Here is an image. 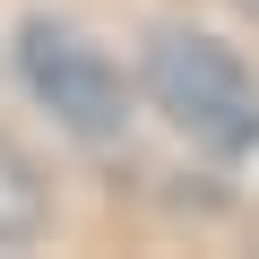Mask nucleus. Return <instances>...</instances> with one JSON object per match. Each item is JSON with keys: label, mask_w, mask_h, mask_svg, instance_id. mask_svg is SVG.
I'll use <instances>...</instances> for the list:
<instances>
[{"label": "nucleus", "mask_w": 259, "mask_h": 259, "mask_svg": "<svg viewBox=\"0 0 259 259\" xmlns=\"http://www.w3.org/2000/svg\"><path fill=\"white\" fill-rule=\"evenodd\" d=\"M147 95H156V112L182 130V139H199L207 156H250L259 147V78L216 35L164 26L147 44Z\"/></svg>", "instance_id": "nucleus-1"}, {"label": "nucleus", "mask_w": 259, "mask_h": 259, "mask_svg": "<svg viewBox=\"0 0 259 259\" xmlns=\"http://www.w3.org/2000/svg\"><path fill=\"white\" fill-rule=\"evenodd\" d=\"M18 69H26V87L52 104V121H61V130H78V139H112V130H121V112H130L121 69H112V61H104L78 26L35 18V26L18 35Z\"/></svg>", "instance_id": "nucleus-2"}, {"label": "nucleus", "mask_w": 259, "mask_h": 259, "mask_svg": "<svg viewBox=\"0 0 259 259\" xmlns=\"http://www.w3.org/2000/svg\"><path fill=\"white\" fill-rule=\"evenodd\" d=\"M44 173H35V156H18L9 139H0V242H35L44 233Z\"/></svg>", "instance_id": "nucleus-3"}]
</instances>
